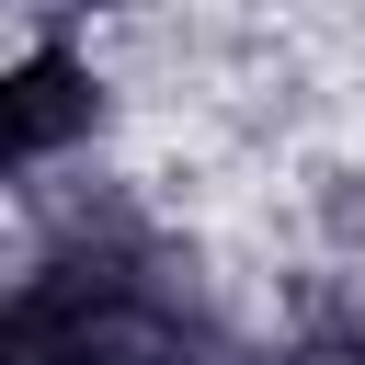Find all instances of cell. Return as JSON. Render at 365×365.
<instances>
[{"label": "cell", "instance_id": "6da1fadb", "mask_svg": "<svg viewBox=\"0 0 365 365\" xmlns=\"http://www.w3.org/2000/svg\"><path fill=\"white\" fill-rule=\"evenodd\" d=\"M80 125V80L57 68V57H34L23 80H11V148H46V137H68Z\"/></svg>", "mask_w": 365, "mask_h": 365}]
</instances>
